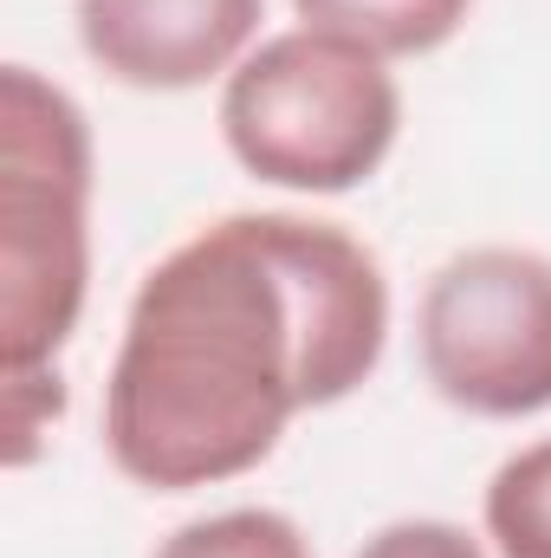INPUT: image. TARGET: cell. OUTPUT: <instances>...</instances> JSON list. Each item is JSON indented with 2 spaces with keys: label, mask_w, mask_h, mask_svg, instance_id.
Segmentation results:
<instances>
[{
  "label": "cell",
  "mask_w": 551,
  "mask_h": 558,
  "mask_svg": "<svg viewBox=\"0 0 551 558\" xmlns=\"http://www.w3.org/2000/svg\"><path fill=\"white\" fill-rule=\"evenodd\" d=\"M390 344V279L338 221L228 215L143 274L105 448L156 494L254 474L298 410L344 403Z\"/></svg>",
  "instance_id": "1"
},
{
  "label": "cell",
  "mask_w": 551,
  "mask_h": 558,
  "mask_svg": "<svg viewBox=\"0 0 551 558\" xmlns=\"http://www.w3.org/2000/svg\"><path fill=\"white\" fill-rule=\"evenodd\" d=\"M91 286V124L33 65L0 72V364L46 371Z\"/></svg>",
  "instance_id": "2"
},
{
  "label": "cell",
  "mask_w": 551,
  "mask_h": 558,
  "mask_svg": "<svg viewBox=\"0 0 551 558\" xmlns=\"http://www.w3.org/2000/svg\"><path fill=\"white\" fill-rule=\"evenodd\" d=\"M396 131L403 92L390 59L318 26L260 39L221 85V137L273 189L344 195L383 169Z\"/></svg>",
  "instance_id": "3"
},
{
  "label": "cell",
  "mask_w": 551,
  "mask_h": 558,
  "mask_svg": "<svg viewBox=\"0 0 551 558\" xmlns=\"http://www.w3.org/2000/svg\"><path fill=\"white\" fill-rule=\"evenodd\" d=\"M415 344L434 397L467 416L551 410V260L532 247L454 254L421 292Z\"/></svg>",
  "instance_id": "4"
},
{
  "label": "cell",
  "mask_w": 551,
  "mask_h": 558,
  "mask_svg": "<svg viewBox=\"0 0 551 558\" xmlns=\"http://www.w3.org/2000/svg\"><path fill=\"white\" fill-rule=\"evenodd\" d=\"M267 0H78V46L131 92H195L234 72Z\"/></svg>",
  "instance_id": "5"
},
{
  "label": "cell",
  "mask_w": 551,
  "mask_h": 558,
  "mask_svg": "<svg viewBox=\"0 0 551 558\" xmlns=\"http://www.w3.org/2000/svg\"><path fill=\"white\" fill-rule=\"evenodd\" d=\"M292 7L318 33L357 39L383 59H415V52L448 46L474 0H292Z\"/></svg>",
  "instance_id": "6"
},
{
  "label": "cell",
  "mask_w": 551,
  "mask_h": 558,
  "mask_svg": "<svg viewBox=\"0 0 551 558\" xmlns=\"http://www.w3.org/2000/svg\"><path fill=\"white\" fill-rule=\"evenodd\" d=\"M480 520L500 558H551V435L493 468Z\"/></svg>",
  "instance_id": "7"
},
{
  "label": "cell",
  "mask_w": 551,
  "mask_h": 558,
  "mask_svg": "<svg viewBox=\"0 0 551 558\" xmlns=\"http://www.w3.org/2000/svg\"><path fill=\"white\" fill-rule=\"evenodd\" d=\"M149 558H311V546L273 507H228V513L175 526Z\"/></svg>",
  "instance_id": "8"
},
{
  "label": "cell",
  "mask_w": 551,
  "mask_h": 558,
  "mask_svg": "<svg viewBox=\"0 0 551 558\" xmlns=\"http://www.w3.org/2000/svg\"><path fill=\"white\" fill-rule=\"evenodd\" d=\"M59 410H65V384H59V371H52V377H46V371H20V377H7V461H13V468L33 461L46 422L59 416Z\"/></svg>",
  "instance_id": "9"
},
{
  "label": "cell",
  "mask_w": 551,
  "mask_h": 558,
  "mask_svg": "<svg viewBox=\"0 0 551 558\" xmlns=\"http://www.w3.org/2000/svg\"><path fill=\"white\" fill-rule=\"evenodd\" d=\"M357 558H487V546L454 520H396L370 533Z\"/></svg>",
  "instance_id": "10"
}]
</instances>
